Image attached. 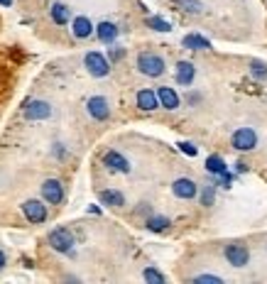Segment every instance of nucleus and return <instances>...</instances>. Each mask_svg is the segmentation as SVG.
I'll list each match as a JSON object with an SVG mask.
<instances>
[{
	"mask_svg": "<svg viewBox=\"0 0 267 284\" xmlns=\"http://www.w3.org/2000/svg\"><path fill=\"white\" fill-rule=\"evenodd\" d=\"M206 172H211V174H223V172H225V162H223L218 154H211V157H206Z\"/></svg>",
	"mask_w": 267,
	"mask_h": 284,
	"instance_id": "obj_20",
	"label": "nucleus"
},
{
	"mask_svg": "<svg viewBox=\"0 0 267 284\" xmlns=\"http://www.w3.org/2000/svg\"><path fill=\"white\" fill-rule=\"evenodd\" d=\"M49 15H52V20H54L56 25H67L69 17H71V12H69V8L64 3H54L52 10H49Z\"/></svg>",
	"mask_w": 267,
	"mask_h": 284,
	"instance_id": "obj_19",
	"label": "nucleus"
},
{
	"mask_svg": "<svg viewBox=\"0 0 267 284\" xmlns=\"http://www.w3.org/2000/svg\"><path fill=\"white\" fill-rule=\"evenodd\" d=\"M0 5H3V8H10V5H12V0H0Z\"/></svg>",
	"mask_w": 267,
	"mask_h": 284,
	"instance_id": "obj_32",
	"label": "nucleus"
},
{
	"mask_svg": "<svg viewBox=\"0 0 267 284\" xmlns=\"http://www.w3.org/2000/svg\"><path fill=\"white\" fill-rule=\"evenodd\" d=\"M137 69L140 74H145L150 78H157L165 74V59L159 54H152V52H142L137 56Z\"/></svg>",
	"mask_w": 267,
	"mask_h": 284,
	"instance_id": "obj_1",
	"label": "nucleus"
},
{
	"mask_svg": "<svg viewBox=\"0 0 267 284\" xmlns=\"http://www.w3.org/2000/svg\"><path fill=\"white\" fill-rule=\"evenodd\" d=\"M93 34V25H91L89 17H84V15H78L76 20H74V37L76 39H86Z\"/></svg>",
	"mask_w": 267,
	"mask_h": 284,
	"instance_id": "obj_14",
	"label": "nucleus"
},
{
	"mask_svg": "<svg viewBox=\"0 0 267 284\" xmlns=\"http://www.w3.org/2000/svg\"><path fill=\"white\" fill-rule=\"evenodd\" d=\"M96 34H98V39L100 42H106V44H111L115 37H118V27L113 25V22H100L98 27H96Z\"/></svg>",
	"mask_w": 267,
	"mask_h": 284,
	"instance_id": "obj_16",
	"label": "nucleus"
},
{
	"mask_svg": "<svg viewBox=\"0 0 267 284\" xmlns=\"http://www.w3.org/2000/svg\"><path fill=\"white\" fill-rule=\"evenodd\" d=\"M23 113L27 120H47V118L52 115V106H49L47 100H30V103L25 106Z\"/></svg>",
	"mask_w": 267,
	"mask_h": 284,
	"instance_id": "obj_5",
	"label": "nucleus"
},
{
	"mask_svg": "<svg viewBox=\"0 0 267 284\" xmlns=\"http://www.w3.org/2000/svg\"><path fill=\"white\" fill-rule=\"evenodd\" d=\"M155 93H157V100H159V103H162L167 110L179 108V96H177V91H174V88L162 86V88H157Z\"/></svg>",
	"mask_w": 267,
	"mask_h": 284,
	"instance_id": "obj_12",
	"label": "nucleus"
},
{
	"mask_svg": "<svg viewBox=\"0 0 267 284\" xmlns=\"http://www.w3.org/2000/svg\"><path fill=\"white\" fill-rule=\"evenodd\" d=\"M235 150H240V152H248V150H255L257 145V135L253 128H240V130L233 132V137H231Z\"/></svg>",
	"mask_w": 267,
	"mask_h": 284,
	"instance_id": "obj_4",
	"label": "nucleus"
},
{
	"mask_svg": "<svg viewBox=\"0 0 267 284\" xmlns=\"http://www.w3.org/2000/svg\"><path fill=\"white\" fill-rule=\"evenodd\" d=\"M23 213L30 223H45L47 220V206L42 201H34V198H30V201L23 204Z\"/></svg>",
	"mask_w": 267,
	"mask_h": 284,
	"instance_id": "obj_6",
	"label": "nucleus"
},
{
	"mask_svg": "<svg viewBox=\"0 0 267 284\" xmlns=\"http://www.w3.org/2000/svg\"><path fill=\"white\" fill-rule=\"evenodd\" d=\"M253 76L255 78H267V64H262V62H253Z\"/></svg>",
	"mask_w": 267,
	"mask_h": 284,
	"instance_id": "obj_25",
	"label": "nucleus"
},
{
	"mask_svg": "<svg viewBox=\"0 0 267 284\" xmlns=\"http://www.w3.org/2000/svg\"><path fill=\"white\" fill-rule=\"evenodd\" d=\"M122 56H125V49H118V47H115V49L111 52V59H113V62H118V59H122Z\"/></svg>",
	"mask_w": 267,
	"mask_h": 284,
	"instance_id": "obj_29",
	"label": "nucleus"
},
{
	"mask_svg": "<svg viewBox=\"0 0 267 284\" xmlns=\"http://www.w3.org/2000/svg\"><path fill=\"white\" fill-rule=\"evenodd\" d=\"M147 27L155 30V32H169L172 30V25L167 20H162V17H147Z\"/></svg>",
	"mask_w": 267,
	"mask_h": 284,
	"instance_id": "obj_22",
	"label": "nucleus"
},
{
	"mask_svg": "<svg viewBox=\"0 0 267 284\" xmlns=\"http://www.w3.org/2000/svg\"><path fill=\"white\" fill-rule=\"evenodd\" d=\"M194 282L196 284H223V279L221 277H213V274H199Z\"/></svg>",
	"mask_w": 267,
	"mask_h": 284,
	"instance_id": "obj_26",
	"label": "nucleus"
},
{
	"mask_svg": "<svg viewBox=\"0 0 267 284\" xmlns=\"http://www.w3.org/2000/svg\"><path fill=\"white\" fill-rule=\"evenodd\" d=\"M98 198H100V204H106V206H113V208L125 206V196H122L120 191H113V189H106V191H100Z\"/></svg>",
	"mask_w": 267,
	"mask_h": 284,
	"instance_id": "obj_15",
	"label": "nucleus"
},
{
	"mask_svg": "<svg viewBox=\"0 0 267 284\" xmlns=\"http://www.w3.org/2000/svg\"><path fill=\"white\" fill-rule=\"evenodd\" d=\"M147 228L152 230V233H162V230L169 228V218H165V216H152V218H147Z\"/></svg>",
	"mask_w": 267,
	"mask_h": 284,
	"instance_id": "obj_21",
	"label": "nucleus"
},
{
	"mask_svg": "<svg viewBox=\"0 0 267 284\" xmlns=\"http://www.w3.org/2000/svg\"><path fill=\"white\" fill-rule=\"evenodd\" d=\"M235 167H238V172H248V164H243V162H238Z\"/></svg>",
	"mask_w": 267,
	"mask_h": 284,
	"instance_id": "obj_30",
	"label": "nucleus"
},
{
	"mask_svg": "<svg viewBox=\"0 0 267 284\" xmlns=\"http://www.w3.org/2000/svg\"><path fill=\"white\" fill-rule=\"evenodd\" d=\"M179 5H181V8H184V10L187 12H201L203 10V5H201L199 0H177Z\"/></svg>",
	"mask_w": 267,
	"mask_h": 284,
	"instance_id": "obj_24",
	"label": "nucleus"
},
{
	"mask_svg": "<svg viewBox=\"0 0 267 284\" xmlns=\"http://www.w3.org/2000/svg\"><path fill=\"white\" fill-rule=\"evenodd\" d=\"M179 150L187 154V157H196V154H199V150H196L191 142H179Z\"/></svg>",
	"mask_w": 267,
	"mask_h": 284,
	"instance_id": "obj_28",
	"label": "nucleus"
},
{
	"mask_svg": "<svg viewBox=\"0 0 267 284\" xmlns=\"http://www.w3.org/2000/svg\"><path fill=\"white\" fill-rule=\"evenodd\" d=\"M157 106H159V100H157L155 91H150V88L137 91V108L140 110H155Z\"/></svg>",
	"mask_w": 267,
	"mask_h": 284,
	"instance_id": "obj_13",
	"label": "nucleus"
},
{
	"mask_svg": "<svg viewBox=\"0 0 267 284\" xmlns=\"http://www.w3.org/2000/svg\"><path fill=\"white\" fill-rule=\"evenodd\" d=\"M225 260L233 265V267H245L248 265V260H250V252H248V248L245 245H228L225 248Z\"/></svg>",
	"mask_w": 267,
	"mask_h": 284,
	"instance_id": "obj_8",
	"label": "nucleus"
},
{
	"mask_svg": "<svg viewBox=\"0 0 267 284\" xmlns=\"http://www.w3.org/2000/svg\"><path fill=\"white\" fill-rule=\"evenodd\" d=\"M103 164H106L111 172H120V174H128V172H130V162H128V159H125L120 152H115V150L106 152V157H103Z\"/></svg>",
	"mask_w": 267,
	"mask_h": 284,
	"instance_id": "obj_10",
	"label": "nucleus"
},
{
	"mask_svg": "<svg viewBox=\"0 0 267 284\" xmlns=\"http://www.w3.org/2000/svg\"><path fill=\"white\" fill-rule=\"evenodd\" d=\"M47 240L52 245V250H56V252H71L74 250V235H71L69 228H54L49 233Z\"/></svg>",
	"mask_w": 267,
	"mask_h": 284,
	"instance_id": "obj_2",
	"label": "nucleus"
},
{
	"mask_svg": "<svg viewBox=\"0 0 267 284\" xmlns=\"http://www.w3.org/2000/svg\"><path fill=\"white\" fill-rule=\"evenodd\" d=\"M142 277H145V282H150V284H165V274L157 272L155 267H147L145 272H142Z\"/></svg>",
	"mask_w": 267,
	"mask_h": 284,
	"instance_id": "obj_23",
	"label": "nucleus"
},
{
	"mask_svg": "<svg viewBox=\"0 0 267 284\" xmlns=\"http://www.w3.org/2000/svg\"><path fill=\"white\" fill-rule=\"evenodd\" d=\"M84 64H86V69H89L91 76H96V78L108 76V71H111L108 59L100 54V52H89V54H86V59H84Z\"/></svg>",
	"mask_w": 267,
	"mask_h": 284,
	"instance_id": "obj_3",
	"label": "nucleus"
},
{
	"mask_svg": "<svg viewBox=\"0 0 267 284\" xmlns=\"http://www.w3.org/2000/svg\"><path fill=\"white\" fill-rule=\"evenodd\" d=\"M201 204H203V206H213V186H203V194H201Z\"/></svg>",
	"mask_w": 267,
	"mask_h": 284,
	"instance_id": "obj_27",
	"label": "nucleus"
},
{
	"mask_svg": "<svg viewBox=\"0 0 267 284\" xmlns=\"http://www.w3.org/2000/svg\"><path fill=\"white\" fill-rule=\"evenodd\" d=\"M172 191H174V196H179V198H194L196 191H199V186L194 184L191 179L181 176V179H177V181L172 184Z\"/></svg>",
	"mask_w": 267,
	"mask_h": 284,
	"instance_id": "obj_11",
	"label": "nucleus"
},
{
	"mask_svg": "<svg viewBox=\"0 0 267 284\" xmlns=\"http://www.w3.org/2000/svg\"><path fill=\"white\" fill-rule=\"evenodd\" d=\"M184 47H187V49H194V52H201V49H209L211 42H209L206 37H201V34H187V37H184Z\"/></svg>",
	"mask_w": 267,
	"mask_h": 284,
	"instance_id": "obj_18",
	"label": "nucleus"
},
{
	"mask_svg": "<svg viewBox=\"0 0 267 284\" xmlns=\"http://www.w3.org/2000/svg\"><path fill=\"white\" fill-rule=\"evenodd\" d=\"M177 81L181 86H189L194 81V64L191 62H179L177 64Z\"/></svg>",
	"mask_w": 267,
	"mask_h": 284,
	"instance_id": "obj_17",
	"label": "nucleus"
},
{
	"mask_svg": "<svg viewBox=\"0 0 267 284\" xmlns=\"http://www.w3.org/2000/svg\"><path fill=\"white\" fill-rule=\"evenodd\" d=\"M42 196H45V201L47 204H52V206L61 204V201H64V186H61V181L47 179L45 184H42Z\"/></svg>",
	"mask_w": 267,
	"mask_h": 284,
	"instance_id": "obj_7",
	"label": "nucleus"
},
{
	"mask_svg": "<svg viewBox=\"0 0 267 284\" xmlns=\"http://www.w3.org/2000/svg\"><path fill=\"white\" fill-rule=\"evenodd\" d=\"M3 267H5V252L0 250V270H3Z\"/></svg>",
	"mask_w": 267,
	"mask_h": 284,
	"instance_id": "obj_31",
	"label": "nucleus"
},
{
	"mask_svg": "<svg viewBox=\"0 0 267 284\" xmlns=\"http://www.w3.org/2000/svg\"><path fill=\"white\" fill-rule=\"evenodd\" d=\"M86 108H89V115L91 118H96V120H106V118L111 115L108 100L103 98V96H93V98H89Z\"/></svg>",
	"mask_w": 267,
	"mask_h": 284,
	"instance_id": "obj_9",
	"label": "nucleus"
}]
</instances>
